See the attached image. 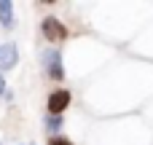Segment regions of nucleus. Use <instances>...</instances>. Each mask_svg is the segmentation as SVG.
I'll return each instance as SVG.
<instances>
[{
  "label": "nucleus",
  "mask_w": 153,
  "mask_h": 145,
  "mask_svg": "<svg viewBox=\"0 0 153 145\" xmlns=\"http://www.w3.org/2000/svg\"><path fill=\"white\" fill-rule=\"evenodd\" d=\"M40 32H43V38H46L48 43H62V40L67 38V27H65L56 16H46V19L40 22Z\"/></svg>",
  "instance_id": "obj_1"
},
{
  "label": "nucleus",
  "mask_w": 153,
  "mask_h": 145,
  "mask_svg": "<svg viewBox=\"0 0 153 145\" xmlns=\"http://www.w3.org/2000/svg\"><path fill=\"white\" fill-rule=\"evenodd\" d=\"M70 102H73V94H70L67 89H54V91L48 94V100H46V108H48L46 116H62V113L70 108Z\"/></svg>",
  "instance_id": "obj_2"
},
{
  "label": "nucleus",
  "mask_w": 153,
  "mask_h": 145,
  "mask_svg": "<svg viewBox=\"0 0 153 145\" xmlns=\"http://www.w3.org/2000/svg\"><path fill=\"white\" fill-rule=\"evenodd\" d=\"M43 67L48 73L51 81H62L65 78V67H62V54L56 48H46L43 51Z\"/></svg>",
  "instance_id": "obj_3"
},
{
  "label": "nucleus",
  "mask_w": 153,
  "mask_h": 145,
  "mask_svg": "<svg viewBox=\"0 0 153 145\" xmlns=\"http://www.w3.org/2000/svg\"><path fill=\"white\" fill-rule=\"evenodd\" d=\"M16 62H19V48L13 40H5L0 46V67L11 70V67H16Z\"/></svg>",
  "instance_id": "obj_4"
},
{
  "label": "nucleus",
  "mask_w": 153,
  "mask_h": 145,
  "mask_svg": "<svg viewBox=\"0 0 153 145\" xmlns=\"http://www.w3.org/2000/svg\"><path fill=\"white\" fill-rule=\"evenodd\" d=\"M0 24L5 30H13V3L11 0H0Z\"/></svg>",
  "instance_id": "obj_5"
},
{
  "label": "nucleus",
  "mask_w": 153,
  "mask_h": 145,
  "mask_svg": "<svg viewBox=\"0 0 153 145\" xmlns=\"http://www.w3.org/2000/svg\"><path fill=\"white\" fill-rule=\"evenodd\" d=\"M46 132H51V137H56L59 135V129L65 126V121H62V116H46Z\"/></svg>",
  "instance_id": "obj_6"
},
{
  "label": "nucleus",
  "mask_w": 153,
  "mask_h": 145,
  "mask_svg": "<svg viewBox=\"0 0 153 145\" xmlns=\"http://www.w3.org/2000/svg\"><path fill=\"white\" fill-rule=\"evenodd\" d=\"M48 145H73V140H70V137L56 135V137H48Z\"/></svg>",
  "instance_id": "obj_7"
},
{
  "label": "nucleus",
  "mask_w": 153,
  "mask_h": 145,
  "mask_svg": "<svg viewBox=\"0 0 153 145\" xmlns=\"http://www.w3.org/2000/svg\"><path fill=\"white\" fill-rule=\"evenodd\" d=\"M5 91H8V89H5V78H3V73H0V97H5Z\"/></svg>",
  "instance_id": "obj_8"
}]
</instances>
